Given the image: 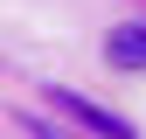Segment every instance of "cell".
Segmentation results:
<instances>
[{"instance_id": "7a4b0ae2", "label": "cell", "mask_w": 146, "mask_h": 139, "mask_svg": "<svg viewBox=\"0 0 146 139\" xmlns=\"http://www.w3.org/2000/svg\"><path fill=\"white\" fill-rule=\"evenodd\" d=\"M104 63L111 70H146V21H125L104 35Z\"/></svg>"}, {"instance_id": "3957f363", "label": "cell", "mask_w": 146, "mask_h": 139, "mask_svg": "<svg viewBox=\"0 0 146 139\" xmlns=\"http://www.w3.org/2000/svg\"><path fill=\"white\" fill-rule=\"evenodd\" d=\"M21 132H28V139H70L63 125H49V118H21Z\"/></svg>"}, {"instance_id": "6da1fadb", "label": "cell", "mask_w": 146, "mask_h": 139, "mask_svg": "<svg viewBox=\"0 0 146 139\" xmlns=\"http://www.w3.org/2000/svg\"><path fill=\"white\" fill-rule=\"evenodd\" d=\"M49 104H56V111H70L84 132H98V139H139L125 111H111V104H98V97H84V91H63V83H49Z\"/></svg>"}]
</instances>
